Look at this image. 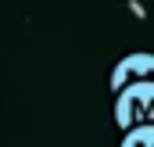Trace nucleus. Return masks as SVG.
Listing matches in <instances>:
<instances>
[{"label": "nucleus", "instance_id": "1", "mask_svg": "<svg viewBox=\"0 0 154 147\" xmlns=\"http://www.w3.org/2000/svg\"><path fill=\"white\" fill-rule=\"evenodd\" d=\"M115 126L125 133L154 126V83H133L115 97Z\"/></svg>", "mask_w": 154, "mask_h": 147}, {"label": "nucleus", "instance_id": "2", "mask_svg": "<svg viewBox=\"0 0 154 147\" xmlns=\"http://www.w3.org/2000/svg\"><path fill=\"white\" fill-rule=\"evenodd\" d=\"M108 83H111L115 93H122V90L133 86V83H154V54H143V50L125 54V58L115 65V72H111Z\"/></svg>", "mask_w": 154, "mask_h": 147}, {"label": "nucleus", "instance_id": "3", "mask_svg": "<svg viewBox=\"0 0 154 147\" xmlns=\"http://www.w3.org/2000/svg\"><path fill=\"white\" fill-rule=\"evenodd\" d=\"M122 147H154V126H140L122 136Z\"/></svg>", "mask_w": 154, "mask_h": 147}]
</instances>
